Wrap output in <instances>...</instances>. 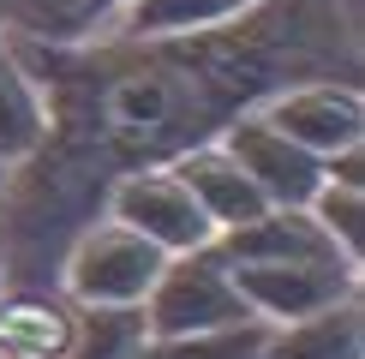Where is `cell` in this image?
<instances>
[{"instance_id":"8fae6325","label":"cell","mask_w":365,"mask_h":359,"mask_svg":"<svg viewBox=\"0 0 365 359\" xmlns=\"http://www.w3.org/2000/svg\"><path fill=\"white\" fill-rule=\"evenodd\" d=\"M257 359H365V306L359 293L336 299L324 311H306L294 323H269Z\"/></svg>"},{"instance_id":"277c9868","label":"cell","mask_w":365,"mask_h":359,"mask_svg":"<svg viewBox=\"0 0 365 359\" xmlns=\"http://www.w3.org/2000/svg\"><path fill=\"white\" fill-rule=\"evenodd\" d=\"M102 216L138 228L144 239H156L162 251H192V246H210L216 239V222L204 216V204L192 198V186L180 180L168 162L156 168H126L102 186Z\"/></svg>"},{"instance_id":"ba28073f","label":"cell","mask_w":365,"mask_h":359,"mask_svg":"<svg viewBox=\"0 0 365 359\" xmlns=\"http://www.w3.org/2000/svg\"><path fill=\"white\" fill-rule=\"evenodd\" d=\"M78 335V306L60 288L19 281L0 288V359H66Z\"/></svg>"},{"instance_id":"5b68a950","label":"cell","mask_w":365,"mask_h":359,"mask_svg":"<svg viewBox=\"0 0 365 359\" xmlns=\"http://www.w3.org/2000/svg\"><path fill=\"white\" fill-rule=\"evenodd\" d=\"M234 288L246 293L257 323H294L336 299L359 293V258L324 251V258H282V264H227Z\"/></svg>"},{"instance_id":"5bb4252c","label":"cell","mask_w":365,"mask_h":359,"mask_svg":"<svg viewBox=\"0 0 365 359\" xmlns=\"http://www.w3.org/2000/svg\"><path fill=\"white\" fill-rule=\"evenodd\" d=\"M150 341L144 306H78V335L66 359H138Z\"/></svg>"},{"instance_id":"8992f818","label":"cell","mask_w":365,"mask_h":359,"mask_svg":"<svg viewBox=\"0 0 365 359\" xmlns=\"http://www.w3.org/2000/svg\"><path fill=\"white\" fill-rule=\"evenodd\" d=\"M257 108L276 120L299 150H312L317 162L365 144V90L354 78H299V84L269 90Z\"/></svg>"},{"instance_id":"e0dca14e","label":"cell","mask_w":365,"mask_h":359,"mask_svg":"<svg viewBox=\"0 0 365 359\" xmlns=\"http://www.w3.org/2000/svg\"><path fill=\"white\" fill-rule=\"evenodd\" d=\"M0 288H6V264H0Z\"/></svg>"},{"instance_id":"30bf717a","label":"cell","mask_w":365,"mask_h":359,"mask_svg":"<svg viewBox=\"0 0 365 359\" xmlns=\"http://www.w3.org/2000/svg\"><path fill=\"white\" fill-rule=\"evenodd\" d=\"M168 168L192 186V198L204 204V216L216 222V234L222 228H240V222H252V216H264V209H269V198L257 192V180L227 156L222 138H204V144L180 150Z\"/></svg>"},{"instance_id":"7a4b0ae2","label":"cell","mask_w":365,"mask_h":359,"mask_svg":"<svg viewBox=\"0 0 365 359\" xmlns=\"http://www.w3.org/2000/svg\"><path fill=\"white\" fill-rule=\"evenodd\" d=\"M162 264H168V251L156 239H144L138 228L96 209L90 222L66 234V246L54 258V288L72 306H144Z\"/></svg>"},{"instance_id":"9a60e30c","label":"cell","mask_w":365,"mask_h":359,"mask_svg":"<svg viewBox=\"0 0 365 359\" xmlns=\"http://www.w3.org/2000/svg\"><path fill=\"white\" fill-rule=\"evenodd\" d=\"M306 209L324 222L329 234H336L341 251H354V258L365 264V186H354V180H329V174H324V186L312 192Z\"/></svg>"},{"instance_id":"9c48e42d","label":"cell","mask_w":365,"mask_h":359,"mask_svg":"<svg viewBox=\"0 0 365 359\" xmlns=\"http://www.w3.org/2000/svg\"><path fill=\"white\" fill-rule=\"evenodd\" d=\"M132 0H0V30L19 48H78L120 24Z\"/></svg>"},{"instance_id":"7c38bea8","label":"cell","mask_w":365,"mask_h":359,"mask_svg":"<svg viewBox=\"0 0 365 359\" xmlns=\"http://www.w3.org/2000/svg\"><path fill=\"white\" fill-rule=\"evenodd\" d=\"M42 132H48V102H42V84H36V72H30L24 48L0 30V156L19 168L30 150L42 144Z\"/></svg>"},{"instance_id":"52a82bcc","label":"cell","mask_w":365,"mask_h":359,"mask_svg":"<svg viewBox=\"0 0 365 359\" xmlns=\"http://www.w3.org/2000/svg\"><path fill=\"white\" fill-rule=\"evenodd\" d=\"M216 138L227 144V156L257 180V192H264L269 204H312V192L324 186V162H317L312 150H299L264 108H240Z\"/></svg>"},{"instance_id":"3957f363","label":"cell","mask_w":365,"mask_h":359,"mask_svg":"<svg viewBox=\"0 0 365 359\" xmlns=\"http://www.w3.org/2000/svg\"><path fill=\"white\" fill-rule=\"evenodd\" d=\"M144 318H150V335H210V329L257 323L246 293L234 288V269L216 251V239L192 246V251H174L162 264L156 288L144 293Z\"/></svg>"},{"instance_id":"6da1fadb","label":"cell","mask_w":365,"mask_h":359,"mask_svg":"<svg viewBox=\"0 0 365 359\" xmlns=\"http://www.w3.org/2000/svg\"><path fill=\"white\" fill-rule=\"evenodd\" d=\"M336 54L359 60L354 19H341L336 0H264L234 24L186 36L108 30L78 48H24L48 102V132L12 168V186L0 198L6 288L30 281L48 216V258H60L66 234L78 228V192L96 186L102 204V186L114 174L174 162L282 84L354 78L336 72Z\"/></svg>"},{"instance_id":"2e32d148","label":"cell","mask_w":365,"mask_h":359,"mask_svg":"<svg viewBox=\"0 0 365 359\" xmlns=\"http://www.w3.org/2000/svg\"><path fill=\"white\" fill-rule=\"evenodd\" d=\"M6 186H12V162L0 156V198H6Z\"/></svg>"},{"instance_id":"4fadbf2b","label":"cell","mask_w":365,"mask_h":359,"mask_svg":"<svg viewBox=\"0 0 365 359\" xmlns=\"http://www.w3.org/2000/svg\"><path fill=\"white\" fill-rule=\"evenodd\" d=\"M264 0H132L120 12L114 30H132V36H186V30H216L257 12Z\"/></svg>"}]
</instances>
